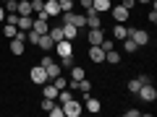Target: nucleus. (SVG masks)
<instances>
[{"instance_id": "obj_1", "label": "nucleus", "mask_w": 157, "mask_h": 117, "mask_svg": "<svg viewBox=\"0 0 157 117\" xmlns=\"http://www.w3.org/2000/svg\"><path fill=\"white\" fill-rule=\"evenodd\" d=\"M63 117H78L81 112H84V104L81 101H76V99H68V101H63Z\"/></svg>"}, {"instance_id": "obj_2", "label": "nucleus", "mask_w": 157, "mask_h": 117, "mask_svg": "<svg viewBox=\"0 0 157 117\" xmlns=\"http://www.w3.org/2000/svg\"><path fill=\"white\" fill-rule=\"evenodd\" d=\"M29 81H32V83H37V86H42L47 81V70L42 65H34L32 70H29Z\"/></svg>"}, {"instance_id": "obj_3", "label": "nucleus", "mask_w": 157, "mask_h": 117, "mask_svg": "<svg viewBox=\"0 0 157 117\" xmlns=\"http://www.w3.org/2000/svg\"><path fill=\"white\" fill-rule=\"evenodd\" d=\"M55 52L58 57H68V55H73V44H71V39H60V42H55Z\"/></svg>"}, {"instance_id": "obj_4", "label": "nucleus", "mask_w": 157, "mask_h": 117, "mask_svg": "<svg viewBox=\"0 0 157 117\" xmlns=\"http://www.w3.org/2000/svg\"><path fill=\"white\" fill-rule=\"evenodd\" d=\"M102 13H97L94 8H86V13H84V18H86V26L89 29H102Z\"/></svg>"}, {"instance_id": "obj_5", "label": "nucleus", "mask_w": 157, "mask_h": 117, "mask_svg": "<svg viewBox=\"0 0 157 117\" xmlns=\"http://www.w3.org/2000/svg\"><path fill=\"white\" fill-rule=\"evenodd\" d=\"M136 94H139L141 101H155V99H157V89H155L152 83H141V89L136 91Z\"/></svg>"}, {"instance_id": "obj_6", "label": "nucleus", "mask_w": 157, "mask_h": 117, "mask_svg": "<svg viewBox=\"0 0 157 117\" xmlns=\"http://www.w3.org/2000/svg\"><path fill=\"white\" fill-rule=\"evenodd\" d=\"M86 55H89V60H92V62H97V65H100V62H105V50H102L100 44H89Z\"/></svg>"}, {"instance_id": "obj_7", "label": "nucleus", "mask_w": 157, "mask_h": 117, "mask_svg": "<svg viewBox=\"0 0 157 117\" xmlns=\"http://www.w3.org/2000/svg\"><path fill=\"white\" fill-rule=\"evenodd\" d=\"M128 37L134 39V42H136L139 47H147V44H149V34H147L144 29H131V34H128Z\"/></svg>"}, {"instance_id": "obj_8", "label": "nucleus", "mask_w": 157, "mask_h": 117, "mask_svg": "<svg viewBox=\"0 0 157 117\" xmlns=\"http://www.w3.org/2000/svg\"><path fill=\"white\" fill-rule=\"evenodd\" d=\"M110 13H113V18H115L118 23H126V21H128V16H131V11H128V8H123V5H113Z\"/></svg>"}, {"instance_id": "obj_9", "label": "nucleus", "mask_w": 157, "mask_h": 117, "mask_svg": "<svg viewBox=\"0 0 157 117\" xmlns=\"http://www.w3.org/2000/svg\"><path fill=\"white\" fill-rule=\"evenodd\" d=\"M42 13H45L47 18L60 16V5H58V0H45V8H42Z\"/></svg>"}, {"instance_id": "obj_10", "label": "nucleus", "mask_w": 157, "mask_h": 117, "mask_svg": "<svg viewBox=\"0 0 157 117\" xmlns=\"http://www.w3.org/2000/svg\"><path fill=\"white\" fill-rule=\"evenodd\" d=\"M84 109H89L92 115H97V112L102 109V104H100V99H94V96L86 94V96H84Z\"/></svg>"}, {"instance_id": "obj_11", "label": "nucleus", "mask_w": 157, "mask_h": 117, "mask_svg": "<svg viewBox=\"0 0 157 117\" xmlns=\"http://www.w3.org/2000/svg\"><path fill=\"white\" fill-rule=\"evenodd\" d=\"M37 47H39L42 52H52V50H55V42H52V39L47 37V34H42V37L37 39Z\"/></svg>"}, {"instance_id": "obj_12", "label": "nucleus", "mask_w": 157, "mask_h": 117, "mask_svg": "<svg viewBox=\"0 0 157 117\" xmlns=\"http://www.w3.org/2000/svg\"><path fill=\"white\" fill-rule=\"evenodd\" d=\"M102 39H105V31L102 29H89V37H86L89 44H102Z\"/></svg>"}, {"instance_id": "obj_13", "label": "nucleus", "mask_w": 157, "mask_h": 117, "mask_svg": "<svg viewBox=\"0 0 157 117\" xmlns=\"http://www.w3.org/2000/svg\"><path fill=\"white\" fill-rule=\"evenodd\" d=\"M131 29H134V26H123V23H118V26H113V37L123 42V39L131 34Z\"/></svg>"}, {"instance_id": "obj_14", "label": "nucleus", "mask_w": 157, "mask_h": 117, "mask_svg": "<svg viewBox=\"0 0 157 117\" xmlns=\"http://www.w3.org/2000/svg\"><path fill=\"white\" fill-rule=\"evenodd\" d=\"M92 8H94L97 13H110L113 3H110V0H92Z\"/></svg>"}, {"instance_id": "obj_15", "label": "nucleus", "mask_w": 157, "mask_h": 117, "mask_svg": "<svg viewBox=\"0 0 157 117\" xmlns=\"http://www.w3.org/2000/svg\"><path fill=\"white\" fill-rule=\"evenodd\" d=\"M42 86H45V89H42L45 99H55V96H58V91H60V89H55V83H52V81H45Z\"/></svg>"}, {"instance_id": "obj_16", "label": "nucleus", "mask_w": 157, "mask_h": 117, "mask_svg": "<svg viewBox=\"0 0 157 117\" xmlns=\"http://www.w3.org/2000/svg\"><path fill=\"white\" fill-rule=\"evenodd\" d=\"M16 26L21 29V31H29V29L34 26V18H32V16H18V21H16Z\"/></svg>"}, {"instance_id": "obj_17", "label": "nucleus", "mask_w": 157, "mask_h": 117, "mask_svg": "<svg viewBox=\"0 0 157 117\" xmlns=\"http://www.w3.org/2000/svg\"><path fill=\"white\" fill-rule=\"evenodd\" d=\"M47 70V81H52V78L55 76H60V65H58V62H47V65H42Z\"/></svg>"}, {"instance_id": "obj_18", "label": "nucleus", "mask_w": 157, "mask_h": 117, "mask_svg": "<svg viewBox=\"0 0 157 117\" xmlns=\"http://www.w3.org/2000/svg\"><path fill=\"white\" fill-rule=\"evenodd\" d=\"M32 29H34L37 34H47V29H50V26H47V18H39V16H37V18H34V26H32Z\"/></svg>"}, {"instance_id": "obj_19", "label": "nucleus", "mask_w": 157, "mask_h": 117, "mask_svg": "<svg viewBox=\"0 0 157 117\" xmlns=\"http://www.w3.org/2000/svg\"><path fill=\"white\" fill-rule=\"evenodd\" d=\"M63 37H66V39H71V42H73V39L78 37V29L73 26V23H63Z\"/></svg>"}, {"instance_id": "obj_20", "label": "nucleus", "mask_w": 157, "mask_h": 117, "mask_svg": "<svg viewBox=\"0 0 157 117\" xmlns=\"http://www.w3.org/2000/svg\"><path fill=\"white\" fill-rule=\"evenodd\" d=\"M105 62H110V65H118V62H121V52H118L115 47H113V50H107V52H105Z\"/></svg>"}, {"instance_id": "obj_21", "label": "nucleus", "mask_w": 157, "mask_h": 117, "mask_svg": "<svg viewBox=\"0 0 157 117\" xmlns=\"http://www.w3.org/2000/svg\"><path fill=\"white\" fill-rule=\"evenodd\" d=\"M47 37H50L52 42H60V39H66V37H63V26H50V29H47Z\"/></svg>"}, {"instance_id": "obj_22", "label": "nucleus", "mask_w": 157, "mask_h": 117, "mask_svg": "<svg viewBox=\"0 0 157 117\" xmlns=\"http://www.w3.org/2000/svg\"><path fill=\"white\" fill-rule=\"evenodd\" d=\"M121 47H123V52H128V55H134V52L139 50V44H136V42H134L131 37H126V39H123V44H121Z\"/></svg>"}, {"instance_id": "obj_23", "label": "nucleus", "mask_w": 157, "mask_h": 117, "mask_svg": "<svg viewBox=\"0 0 157 117\" xmlns=\"http://www.w3.org/2000/svg\"><path fill=\"white\" fill-rule=\"evenodd\" d=\"M16 13H18V16H32V13H34V11H32V0L18 3V11H16Z\"/></svg>"}, {"instance_id": "obj_24", "label": "nucleus", "mask_w": 157, "mask_h": 117, "mask_svg": "<svg viewBox=\"0 0 157 117\" xmlns=\"http://www.w3.org/2000/svg\"><path fill=\"white\" fill-rule=\"evenodd\" d=\"M81 78H86L84 68H76V65H71V81H81Z\"/></svg>"}, {"instance_id": "obj_25", "label": "nucleus", "mask_w": 157, "mask_h": 117, "mask_svg": "<svg viewBox=\"0 0 157 117\" xmlns=\"http://www.w3.org/2000/svg\"><path fill=\"white\" fill-rule=\"evenodd\" d=\"M3 5H6V13H16L18 11V0H3Z\"/></svg>"}, {"instance_id": "obj_26", "label": "nucleus", "mask_w": 157, "mask_h": 117, "mask_svg": "<svg viewBox=\"0 0 157 117\" xmlns=\"http://www.w3.org/2000/svg\"><path fill=\"white\" fill-rule=\"evenodd\" d=\"M16 31H18V26H13V23H6V26H3V34H6L8 39L16 37Z\"/></svg>"}, {"instance_id": "obj_27", "label": "nucleus", "mask_w": 157, "mask_h": 117, "mask_svg": "<svg viewBox=\"0 0 157 117\" xmlns=\"http://www.w3.org/2000/svg\"><path fill=\"white\" fill-rule=\"evenodd\" d=\"M58 65H60V70H63V68H66V70H71V65H73V55L60 57V62H58Z\"/></svg>"}, {"instance_id": "obj_28", "label": "nucleus", "mask_w": 157, "mask_h": 117, "mask_svg": "<svg viewBox=\"0 0 157 117\" xmlns=\"http://www.w3.org/2000/svg\"><path fill=\"white\" fill-rule=\"evenodd\" d=\"M58 5H60V13L73 11V0H58Z\"/></svg>"}, {"instance_id": "obj_29", "label": "nucleus", "mask_w": 157, "mask_h": 117, "mask_svg": "<svg viewBox=\"0 0 157 117\" xmlns=\"http://www.w3.org/2000/svg\"><path fill=\"white\" fill-rule=\"evenodd\" d=\"M39 37H42V34H37L34 29H29V31H26V42H29V44H37V39H39Z\"/></svg>"}, {"instance_id": "obj_30", "label": "nucleus", "mask_w": 157, "mask_h": 117, "mask_svg": "<svg viewBox=\"0 0 157 117\" xmlns=\"http://www.w3.org/2000/svg\"><path fill=\"white\" fill-rule=\"evenodd\" d=\"M139 89H141V81H139V78H131V81H128V91H131V94H136Z\"/></svg>"}, {"instance_id": "obj_31", "label": "nucleus", "mask_w": 157, "mask_h": 117, "mask_svg": "<svg viewBox=\"0 0 157 117\" xmlns=\"http://www.w3.org/2000/svg\"><path fill=\"white\" fill-rule=\"evenodd\" d=\"M52 83H55V89H66V86H68V81H66L63 76H55V78H52Z\"/></svg>"}, {"instance_id": "obj_32", "label": "nucleus", "mask_w": 157, "mask_h": 117, "mask_svg": "<svg viewBox=\"0 0 157 117\" xmlns=\"http://www.w3.org/2000/svg\"><path fill=\"white\" fill-rule=\"evenodd\" d=\"M42 8H45V0H32V11L34 13H39Z\"/></svg>"}, {"instance_id": "obj_33", "label": "nucleus", "mask_w": 157, "mask_h": 117, "mask_svg": "<svg viewBox=\"0 0 157 117\" xmlns=\"http://www.w3.org/2000/svg\"><path fill=\"white\" fill-rule=\"evenodd\" d=\"M52 107H55V99H42V109L45 112H50Z\"/></svg>"}, {"instance_id": "obj_34", "label": "nucleus", "mask_w": 157, "mask_h": 117, "mask_svg": "<svg viewBox=\"0 0 157 117\" xmlns=\"http://www.w3.org/2000/svg\"><path fill=\"white\" fill-rule=\"evenodd\" d=\"M147 18H149V23H157V8H152V11L147 13Z\"/></svg>"}, {"instance_id": "obj_35", "label": "nucleus", "mask_w": 157, "mask_h": 117, "mask_svg": "<svg viewBox=\"0 0 157 117\" xmlns=\"http://www.w3.org/2000/svg\"><path fill=\"white\" fill-rule=\"evenodd\" d=\"M123 115H126V117H139V115H141V112H139V109H134V107H131V109H126V112H123Z\"/></svg>"}, {"instance_id": "obj_36", "label": "nucleus", "mask_w": 157, "mask_h": 117, "mask_svg": "<svg viewBox=\"0 0 157 117\" xmlns=\"http://www.w3.org/2000/svg\"><path fill=\"white\" fill-rule=\"evenodd\" d=\"M121 5H123V8H128V11H131V8L136 5V0H123V3H121Z\"/></svg>"}, {"instance_id": "obj_37", "label": "nucleus", "mask_w": 157, "mask_h": 117, "mask_svg": "<svg viewBox=\"0 0 157 117\" xmlns=\"http://www.w3.org/2000/svg\"><path fill=\"white\" fill-rule=\"evenodd\" d=\"M139 81H141V83H152V78L147 76V73H141V76H139Z\"/></svg>"}, {"instance_id": "obj_38", "label": "nucleus", "mask_w": 157, "mask_h": 117, "mask_svg": "<svg viewBox=\"0 0 157 117\" xmlns=\"http://www.w3.org/2000/svg\"><path fill=\"white\" fill-rule=\"evenodd\" d=\"M78 3L84 5V11H86V8H92V0H78Z\"/></svg>"}, {"instance_id": "obj_39", "label": "nucleus", "mask_w": 157, "mask_h": 117, "mask_svg": "<svg viewBox=\"0 0 157 117\" xmlns=\"http://www.w3.org/2000/svg\"><path fill=\"white\" fill-rule=\"evenodd\" d=\"M0 21H6V8L0 5Z\"/></svg>"}, {"instance_id": "obj_40", "label": "nucleus", "mask_w": 157, "mask_h": 117, "mask_svg": "<svg viewBox=\"0 0 157 117\" xmlns=\"http://www.w3.org/2000/svg\"><path fill=\"white\" fill-rule=\"evenodd\" d=\"M18 3H24V0H18Z\"/></svg>"}]
</instances>
